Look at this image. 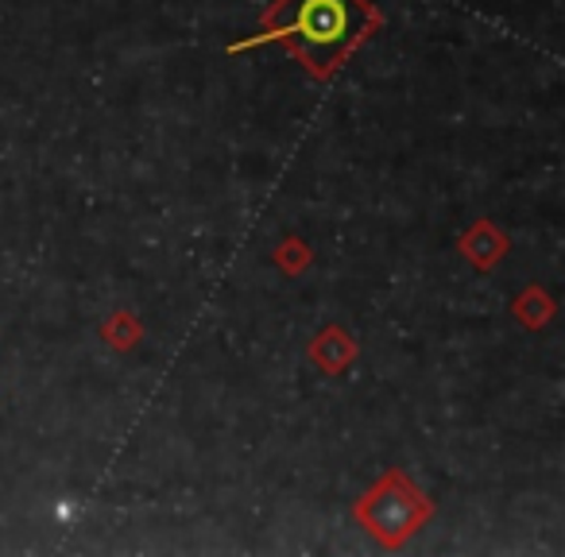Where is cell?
<instances>
[{
  "label": "cell",
  "instance_id": "1",
  "mask_svg": "<svg viewBox=\"0 0 565 557\" xmlns=\"http://www.w3.org/2000/svg\"><path fill=\"white\" fill-rule=\"evenodd\" d=\"M376 24L369 0H275L264 32L236 43L233 51H252L264 43H282L310 74L330 78L356 43Z\"/></svg>",
  "mask_w": 565,
  "mask_h": 557
},
{
  "label": "cell",
  "instance_id": "2",
  "mask_svg": "<svg viewBox=\"0 0 565 557\" xmlns=\"http://www.w3.org/2000/svg\"><path fill=\"white\" fill-rule=\"evenodd\" d=\"M356 515L364 518V526H369L380 542L395 546V542H403L426 515H430V507H426V500L399 476V472H387V476L364 495Z\"/></svg>",
  "mask_w": 565,
  "mask_h": 557
}]
</instances>
